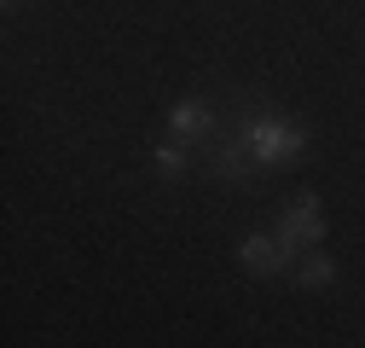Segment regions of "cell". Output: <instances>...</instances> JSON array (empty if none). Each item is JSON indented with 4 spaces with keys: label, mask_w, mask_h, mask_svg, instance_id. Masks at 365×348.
Returning <instances> with one entry per match:
<instances>
[{
    "label": "cell",
    "mask_w": 365,
    "mask_h": 348,
    "mask_svg": "<svg viewBox=\"0 0 365 348\" xmlns=\"http://www.w3.org/2000/svg\"><path fill=\"white\" fill-rule=\"evenodd\" d=\"M238 140L255 151V163H296L302 151H307V128H296L290 116H261V111H250L244 116V128H238Z\"/></svg>",
    "instance_id": "cell-1"
},
{
    "label": "cell",
    "mask_w": 365,
    "mask_h": 348,
    "mask_svg": "<svg viewBox=\"0 0 365 348\" xmlns=\"http://www.w3.org/2000/svg\"><path fill=\"white\" fill-rule=\"evenodd\" d=\"M319 238H325V209H319V198H313V192H302V198L290 203V215H284L279 250H284V261H302V255H307V244H319Z\"/></svg>",
    "instance_id": "cell-2"
},
{
    "label": "cell",
    "mask_w": 365,
    "mask_h": 348,
    "mask_svg": "<svg viewBox=\"0 0 365 348\" xmlns=\"http://www.w3.org/2000/svg\"><path fill=\"white\" fill-rule=\"evenodd\" d=\"M168 128H174V134H186V140H203L209 128H220V116H215V105L186 99V105H174V111H168Z\"/></svg>",
    "instance_id": "cell-3"
},
{
    "label": "cell",
    "mask_w": 365,
    "mask_h": 348,
    "mask_svg": "<svg viewBox=\"0 0 365 348\" xmlns=\"http://www.w3.org/2000/svg\"><path fill=\"white\" fill-rule=\"evenodd\" d=\"M238 261H244L250 273H279V267H284V250H279V238L255 232V238H244V244H238Z\"/></svg>",
    "instance_id": "cell-4"
},
{
    "label": "cell",
    "mask_w": 365,
    "mask_h": 348,
    "mask_svg": "<svg viewBox=\"0 0 365 348\" xmlns=\"http://www.w3.org/2000/svg\"><path fill=\"white\" fill-rule=\"evenodd\" d=\"M250 168H255V151H250L244 140H232V145H220V151H215V174H220V180L244 186V180H250Z\"/></svg>",
    "instance_id": "cell-5"
},
{
    "label": "cell",
    "mask_w": 365,
    "mask_h": 348,
    "mask_svg": "<svg viewBox=\"0 0 365 348\" xmlns=\"http://www.w3.org/2000/svg\"><path fill=\"white\" fill-rule=\"evenodd\" d=\"M331 279H336V261H331V255H302V261H296V285L325 290Z\"/></svg>",
    "instance_id": "cell-6"
},
{
    "label": "cell",
    "mask_w": 365,
    "mask_h": 348,
    "mask_svg": "<svg viewBox=\"0 0 365 348\" xmlns=\"http://www.w3.org/2000/svg\"><path fill=\"white\" fill-rule=\"evenodd\" d=\"M157 168L168 174V180H180V174L192 168V157H186V145H174V140H163V145H157Z\"/></svg>",
    "instance_id": "cell-7"
},
{
    "label": "cell",
    "mask_w": 365,
    "mask_h": 348,
    "mask_svg": "<svg viewBox=\"0 0 365 348\" xmlns=\"http://www.w3.org/2000/svg\"><path fill=\"white\" fill-rule=\"evenodd\" d=\"M6 6H12V0H6Z\"/></svg>",
    "instance_id": "cell-8"
}]
</instances>
